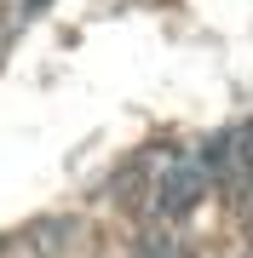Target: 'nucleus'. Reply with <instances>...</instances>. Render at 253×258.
Wrapping results in <instances>:
<instances>
[{"label":"nucleus","mask_w":253,"mask_h":258,"mask_svg":"<svg viewBox=\"0 0 253 258\" xmlns=\"http://www.w3.org/2000/svg\"><path fill=\"white\" fill-rule=\"evenodd\" d=\"M242 138L253 144V132H242ZM236 166H253V149H242V155H236Z\"/></svg>","instance_id":"f257e3e1"}]
</instances>
